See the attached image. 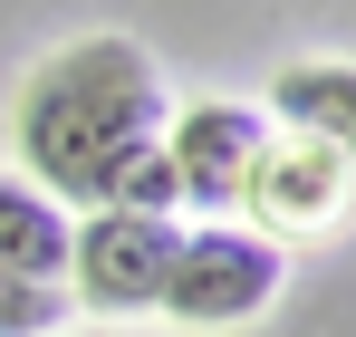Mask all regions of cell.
Listing matches in <instances>:
<instances>
[{
    "label": "cell",
    "instance_id": "1",
    "mask_svg": "<svg viewBox=\"0 0 356 337\" xmlns=\"http://www.w3.org/2000/svg\"><path fill=\"white\" fill-rule=\"evenodd\" d=\"M164 135V77L135 39H67L58 58H39L19 77L10 107V145H19V183H39L49 203H97V183L116 173V155Z\"/></svg>",
    "mask_w": 356,
    "mask_h": 337
},
{
    "label": "cell",
    "instance_id": "2",
    "mask_svg": "<svg viewBox=\"0 0 356 337\" xmlns=\"http://www.w3.org/2000/svg\"><path fill=\"white\" fill-rule=\"evenodd\" d=\"M280 280H289L280 241H260L250 222H202V231H183L174 280H164L154 308L183 318V328H241V318H260L280 299Z\"/></svg>",
    "mask_w": 356,
    "mask_h": 337
},
{
    "label": "cell",
    "instance_id": "3",
    "mask_svg": "<svg viewBox=\"0 0 356 337\" xmlns=\"http://www.w3.org/2000/svg\"><path fill=\"white\" fill-rule=\"evenodd\" d=\"M174 251H183V222L77 212V222H67V289H77V308H97V318L154 308L164 280H174Z\"/></svg>",
    "mask_w": 356,
    "mask_h": 337
},
{
    "label": "cell",
    "instance_id": "4",
    "mask_svg": "<svg viewBox=\"0 0 356 337\" xmlns=\"http://www.w3.org/2000/svg\"><path fill=\"white\" fill-rule=\"evenodd\" d=\"M241 212H250L260 241L289 251V241H318V231H337L356 212V173L337 155H318V145H298V135H270L250 183H241Z\"/></svg>",
    "mask_w": 356,
    "mask_h": 337
},
{
    "label": "cell",
    "instance_id": "5",
    "mask_svg": "<svg viewBox=\"0 0 356 337\" xmlns=\"http://www.w3.org/2000/svg\"><path fill=\"white\" fill-rule=\"evenodd\" d=\"M260 145H270V116L241 107V97H202V107L164 116V164H174L183 203L212 212V222L241 212V183H250V164H260Z\"/></svg>",
    "mask_w": 356,
    "mask_h": 337
},
{
    "label": "cell",
    "instance_id": "6",
    "mask_svg": "<svg viewBox=\"0 0 356 337\" xmlns=\"http://www.w3.org/2000/svg\"><path fill=\"white\" fill-rule=\"evenodd\" d=\"M270 135H298L356 173V68L347 58H298L270 77Z\"/></svg>",
    "mask_w": 356,
    "mask_h": 337
},
{
    "label": "cell",
    "instance_id": "7",
    "mask_svg": "<svg viewBox=\"0 0 356 337\" xmlns=\"http://www.w3.org/2000/svg\"><path fill=\"white\" fill-rule=\"evenodd\" d=\"M0 280H29V289L67 280V212L19 173H0Z\"/></svg>",
    "mask_w": 356,
    "mask_h": 337
},
{
    "label": "cell",
    "instance_id": "8",
    "mask_svg": "<svg viewBox=\"0 0 356 337\" xmlns=\"http://www.w3.org/2000/svg\"><path fill=\"white\" fill-rule=\"evenodd\" d=\"M58 318V289H29V280H0V337H39Z\"/></svg>",
    "mask_w": 356,
    "mask_h": 337
}]
</instances>
